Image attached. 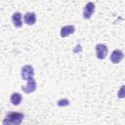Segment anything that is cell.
<instances>
[{"mask_svg": "<svg viewBox=\"0 0 125 125\" xmlns=\"http://www.w3.org/2000/svg\"><path fill=\"white\" fill-rule=\"evenodd\" d=\"M12 21L14 22V25L16 27H21L22 22H21V14L19 13V12H16L13 14V17H12Z\"/></svg>", "mask_w": 125, "mask_h": 125, "instance_id": "9", "label": "cell"}, {"mask_svg": "<svg viewBox=\"0 0 125 125\" xmlns=\"http://www.w3.org/2000/svg\"><path fill=\"white\" fill-rule=\"evenodd\" d=\"M124 58V54L120 50H114L110 55V61L113 63H119Z\"/></svg>", "mask_w": 125, "mask_h": 125, "instance_id": "5", "label": "cell"}, {"mask_svg": "<svg viewBox=\"0 0 125 125\" xmlns=\"http://www.w3.org/2000/svg\"><path fill=\"white\" fill-rule=\"evenodd\" d=\"M74 31H75V28H74L73 25H64L61 29V36L62 37H66L67 35L74 33Z\"/></svg>", "mask_w": 125, "mask_h": 125, "instance_id": "7", "label": "cell"}, {"mask_svg": "<svg viewBox=\"0 0 125 125\" xmlns=\"http://www.w3.org/2000/svg\"><path fill=\"white\" fill-rule=\"evenodd\" d=\"M36 21V16L34 13H31V12H28L24 15V22L28 25H32L34 24Z\"/></svg>", "mask_w": 125, "mask_h": 125, "instance_id": "8", "label": "cell"}, {"mask_svg": "<svg viewBox=\"0 0 125 125\" xmlns=\"http://www.w3.org/2000/svg\"><path fill=\"white\" fill-rule=\"evenodd\" d=\"M95 11V4L93 2H89L85 5L84 10H83V17L84 19H90L92 14Z\"/></svg>", "mask_w": 125, "mask_h": 125, "instance_id": "4", "label": "cell"}, {"mask_svg": "<svg viewBox=\"0 0 125 125\" xmlns=\"http://www.w3.org/2000/svg\"><path fill=\"white\" fill-rule=\"evenodd\" d=\"M21 78L24 79V80H30L33 78V75H34V69L31 65H24L22 68H21Z\"/></svg>", "mask_w": 125, "mask_h": 125, "instance_id": "2", "label": "cell"}, {"mask_svg": "<svg viewBox=\"0 0 125 125\" xmlns=\"http://www.w3.org/2000/svg\"><path fill=\"white\" fill-rule=\"evenodd\" d=\"M23 117V114L21 112H10L4 118L3 125H20Z\"/></svg>", "mask_w": 125, "mask_h": 125, "instance_id": "1", "label": "cell"}, {"mask_svg": "<svg viewBox=\"0 0 125 125\" xmlns=\"http://www.w3.org/2000/svg\"><path fill=\"white\" fill-rule=\"evenodd\" d=\"M35 89H36V82H35V80L33 78L30 79V80H28L27 83H26V85H24V86L21 87V90L24 93H26V94L35 91Z\"/></svg>", "mask_w": 125, "mask_h": 125, "instance_id": "6", "label": "cell"}, {"mask_svg": "<svg viewBox=\"0 0 125 125\" xmlns=\"http://www.w3.org/2000/svg\"><path fill=\"white\" fill-rule=\"evenodd\" d=\"M21 99H22V97H21V95L20 93H13L12 96H11V98H10V101L12 102L13 104L18 105V104H21Z\"/></svg>", "mask_w": 125, "mask_h": 125, "instance_id": "10", "label": "cell"}, {"mask_svg": "<svg viewBox=\"0 0 125 125\" xmlns=\"http://www.w3.org/2000/svg\"><path fill=\"white\" fill-rule=\"evenodd\" d=\"M108 53V49L104 44H97L96 45V56L100 60H104Z\"/></svg>", "mask_w": 125, "mask_h": 125, "instance_id": "3", "label": "cell"}, {"mask_svg": "<svg viewBox=\"0 0 125 125\" xmlns=\"http://www.w3.org/2000/svg\"><path fill=\"white\" fill-rule=\"evenodd\" d=\"M69 104V102L67 99H62V100H60L58 102V105L59 106H65V105H68Z\"/></svg>", "mask_w": 125, "mask_h": 125, "instance_id": "12", "label": "cell"}, {"mask_svg": "<svg viewBox=\"0 0 125 125\" xmlns=\"http://www.w3.org/2000/svg\"><path fill=\"white\" fill-rule=\"evenodd\" d=\"M117 97L122 99V98H125V85L121 86V88L118 90L117 92Z\"/></svg>", "mask_w": 125, "mask_h": 125, "instance_id": "11", "label": "cell"}]
</instances>
